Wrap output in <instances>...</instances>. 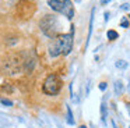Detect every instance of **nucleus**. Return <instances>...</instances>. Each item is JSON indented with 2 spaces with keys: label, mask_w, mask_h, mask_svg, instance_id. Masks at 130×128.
<instances>
[{
  "label": "nucleus",
  "mask_w": 130,
  "mask_h": 128,
  "mask_svg": "<svg viewBox=\"0 0 130 128\" xmlns=\"http://www.w3.org/2000/svg\"><path fill=\"white\" fill-rule=\"evenodd\" d=\"M115 66L118 67V68H120V70H124V68H127V61H124V60H118L115 63Z\"/></svg>",
  "instance_id": "8"
},
{
  "label": "nucleus",
  "mask_w": 130,
  "mask_h": 128,
  "mask_svg": "<svg viewBox=\"0 0 130 128\" xmlns=\"http://www.w3.org/2000/svg\"><path fill=\"white\" fill-rule=\"evenodd\" d=\"M99 89H101V91H105V89H106V82H101V83H99Z\"/></svg>",
  "instance_id": "14"
},
{
  "label": "nucleus",
  "mask_w": 130,
  "mask_h": 128,
  "mask_svg": "<svg viewBox=\"0 0 130 128\" xmlns=\"http://www.w3.org/2000/svg\"><path fill=\"white\" fill-rule=\"evenodd\" d=\"M127 19H129V21H130V14H129V15H127Z\"/></svg>",
  "instance_id": "20"
},
{
  "label": "nucleus",
  "mask_w": 130,
  "mask_h": 128,
  "mask_svg": "<svg viewBox=\"0 0 130 128\" xmlns=\"http://www.w3.org/2000/svg\"><path fill=\"white\" fill-rule=\"evenodd\" d=\"M78 128H87V127H85V125H80Z\"/></svg>",
  "instance_id": "19"
},
{
  "label": "nucleus",
  "mask_w": 130,
  "mask_h": 128,
  "mask_svg": "<svg viewBox=\"0 0 130 128\" xmlns=\"http://www.w3.org/2000/svg\"><path fill=\"white\" fill-rule=\"evenodd\" d=\"M109 15H110L109 13H105V21H108V19H109Z\"/></svg>",
  "instance_id": "15"
},
{
  "label": "nucleus",
  "mask_w": 130,
  "mask_h": 128,
  "mask_svg": "<svg viewBox=\"0 0 130 128\" xmlns=\"http://www.w3.org/2000/svg\"><path fill=\"white\" fill-rule=\"evenodd\" d=\"M0 103H2L3 106H6V107H11L13 106V100L6 99V97H0Z\"/></svg>",
  "instance_id": "7"
},
{
  "label": "nucleus",
  "mask_w": 130,
  "mask_h": 128,
  "mask_svg": "<svg viewBox=\"0 0 130 128\" xmlns=\"http://www.w3.org/2000/svg\"><path fill=\"white\" fill-rule=\"evenodd\" d=\"M67 122H69V124H74L73 114H71V109L70 107H67Z\"/></svg>",
  "instance_id": "10"
},
{
  "label": "nucleus",
  "mask_w": 130,
  "mask_h": 128,
  "mask_svg": "<svg viewBox=\"0 0 130 128\" xmlns=\"http://www.w3.org/2000/svg\"><path fill=\"white\" fill-rule=\"evenodd\" d=\"M129 128H130V127H129Z\"/></svg>",
  "instance_id": "21"
},
{
  "label": "nucleus",
  "mask_w": 130,
  "mask_h": 128,
  "mask_svg": "<svg viewBox=\"0 0 130 128\" xmlns=\"http://www.w3.org/2000/svg\"><path fill=\"white\" fill-rule=\"evenodd\" d=\"M48 4L53 11H57V13L66 15L69 19L73 18L74 8H73V3L70 0H48Z\"/></svg>",
  "instance_id": "4"
},
{
  "label": "nucleus",
  "mask_w": 130,
  "mask_h": 128,
  "mask_svg": "<svg viewBox=\"0 0 130 128\" xmlns=\"http://www.w3.org/2000/svg\"><path fill=\"white\" fill-rule=\"evenodd\" d=\"M39 28L48 38H56L57 32H59V21H57L56 15L48 14L39 21Z\"/></svg>",
  "instance_id": "2"
},
{
  "label": "nucleus",
  "mask_w": 130,
  "mask_h": 128,
  "mask_svg": "<svg viewBox=\"0 0 130 128\" xmlns=\"http://www.w3.org/2000/svg\"><path fill=\"white\" fill-rule=\"evenodd\" d=\"M113 88H115V95H118V96H119V95H122V93H123V83H122L120 82V81H116V82L115 83H113Z\"/></svg>",
  "instance_id": "5"
},
{
  "label": "nucleus",
  "mask_w": 130,
  "mask_h": 128,
  "mask_svg": "<svg viewBox=\"0 0 130 128\" xmlns=\"http://www.w3.org/2000/svg\"><path fill=\"white\" fill-rule=\"evenodd\" d=\"M106 3H110V0H101V4H106Z\"/></svg>",
  "instance_id": "16"
},
{
  "label": "nucleus",
  "mask_w": 130,
  "mask_h": 128,
  "mask_svg": "<svg viewBox=\"0 0 130 128\" xmlns=\"http://www.w3.org/2000/svg\"><path fill=\"white\" fill-rule=\"evenodd\" d=\"M129 21H127V18H123L122 19V22H120V27L122 28H129Z\"/></svg>",
  "instance_id": "12"
},
{
  "label": "nucleus",
  "mask_w": 130,
  "mask_h": 128,
  "mask_svg": "<svg viewBox=\"0 0 130 128\" xmlns=\"http://www.w3.org/2000/svg\"><path fill=\"white\" fill-rule=\"evenodd\" d=\"M127 110H129V113H130V103L127 104Z\"/></svg>",
  "instance_id": "18"
},
{
  "label": "nucleus",
  "mask_w": 130,
  "mask_h": 128,
  "mask_svg": "<svg viewBox=\"0 0 130 128\" xmlns=\"http://www.w3.org/2000/svg\"><path fill=\"white\" fill-rule=\"evenodd\" d=\"M120 8H122V10H130V4H129V3H124V4L120 6Z\"/></svg>",
  "instance_id": "13"
},
{
  "label": "nucleus",
  "mask_w": 130,
  "mask_h": 128,
  "mask_svg": "<svg viewBox=\"0 0 130 128\" xmlns=\"http://www.w3.org/2000/svg\"><path fill=\"white\" fill-rule=\"evenodd\" d=\"M2 89H3L4 92H9V93H11V92L14 91V88H13L11 85H9V83H6V85H3V86H2Z\"/></svg>",
  "instance_id": "11"
},
{
  "label": "nucleus",
  "mask_w": 130,
  "mask_h": 128,
  "mask_svg": "<svg viewBox=\"0 0 130 128\" xmlns=\"http://www.w3.org/2000/svg\"><path fill=\"white\" fill-rule=\"evenodd\" d=\"M101 114H102V121H105L106 120V104L105 103L101 104Z\"/></svg>",
  "instance_id": "9"
},
{
  "label": "nucleus",
  "mask_w": 130,
  "mask_h": 128,
  "mask_svg": "<svg viewBox=\"0 0 130 128\" xmlns=\"http://www.w3.org/2000/svg\"><path fill=\"white\" fill-rule=\"evenodd\" d=\"M106 36H108V39H109V40H115V39L119 38V33L116 32V31H113V29H109L106 32Z\"/></svg>",
  "instance_id": "6"
},
{
  "label": "nucleus",
  "mask_w": 130,
  "mask_h": 128,
  "mask_svg": "<svg viewBox=\"0 0 130 128\" xmlns=\"http://www.w3.org/2000/svg\"><path fill=\"white\" fill-rule=\"evenodd\" d=\"M112 125H113V128H118V127H116V122L113 121V120H112Z\"/></svg>",
  "instance_id": "17"
},
{
  "label": "nucleus",
  "mask_w": 130,
  "mask_h": 128,
  "mask_svg": "<svg viewBox=\"0 0 130 128\" xmlns=\"http://www.w3.org/2000/svg\"><path fill=\"white\" fill-rule=\"evenodd\" d=\"M60 89H62V81H60V78L56 74H49L45 78L43 85H42L43 93L48 95V96H56L60 92Z\"/></svg>",
  "instance_id": "3"
},
{
  "label": "nucleus",
  "mask_w": 130,
  "mask_h": 128,
  "mask_svg": "<svg viewBox=\"0 0 130 128\" xmlns=\"http://www.w3.org/2000/svg\"><path fill=\"white\" fill-rule=\"evenodd\" d=\"M71 47H73V33H62L53 38L49 43V54L52 57H57L60 54L67 56L71 52Z\"/></svg>",
  "instance_id": "1"
}]
</instances>
